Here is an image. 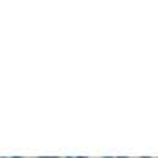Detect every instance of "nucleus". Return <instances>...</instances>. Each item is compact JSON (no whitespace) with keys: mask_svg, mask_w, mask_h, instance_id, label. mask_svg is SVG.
<instances>
[{"mask_svg":"<svg viewBox=\"0 0 158 158\" xmlns=\"http://www.w3.org/2000/svg\"><path fill=\"white\" fill-rule=\"evenodd\" d=\"M40 158H55V156H40Z\"/></svg>","mask_w":158,"mask_h":158,"instance_id":"nucleus-1","label":"nucleus"},{"mask_svg":"<svg viewBox=\"0 0 158 158\" xmlns=\"http://www.w3.org/2000/svg\"><path fill=\"white\" fill-rule=\"evenodd\" d=\"M119 158H127V156H119Z\"/></svg>","mask_w":158,"mask_h":158,"instance_id":"nucleus-2","label":"nucleus"}]
</instances>
